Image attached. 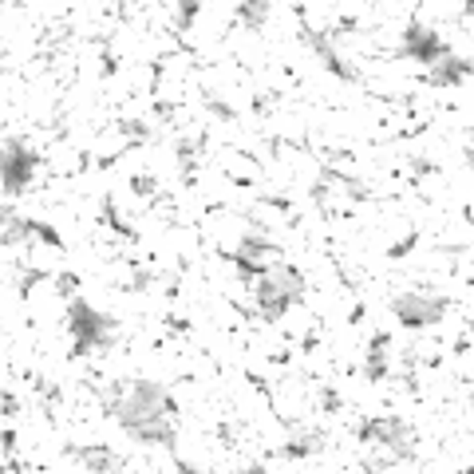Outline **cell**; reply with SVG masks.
Wrapping results in <instances>:
<instances>
[{"label":"cell","mask_w":474,"mask_h":474,"mask_svg":"<svg viewBox=\"0 0 474 474\" xmlns=\"http://www.w3.org/2000/svg\"><path fill=\"white\" fill-rule=\"evenodd\" d=\"M119 320L95 313L84 297H72L68 301V332H72V348H68V360H79L87 352H107L111 344L119 340Z\"/></svg>","instance_id":"cell-1"},{"label":"cell","mask_w":474,"mask_h":474,"mask_svg":"<svg viewBox=\"0 0 474 474\" xmlns=\"http://www.w3.org/2000/svg\"><path fill=\"white\" fill-rule=\"evenodd\" d=\"M162 324H166V336H186V332H190V320H178V316H166V320H162Z\"/></svg>","instance_id":"cell-22"},{"label":"cell","mask_w":474,"mask_h":474,"mask_svg":"<svg viewBox=\"0 0 474 474\" xmlns=\"http://www.w3.org/2000/svg\"><path fill=\"white\" fill-rule=\"evenodd\" d=\"M237 249H242V253H249V257H277L281 253V245L269 242V237H242V242H237Z\"/></svg>","instance_id":"cell-11"},{"label":"cell","mask_w":474,"mask_h":474,"mask_svg":"<svg viewBox=\"0 0 474 474\" xmlns=\"http://www.w3.org/2000/svg\"><path fill=\"white\" fill-rule=\"evenodd\" d=\"M178 182H182V190H194V186H198V162H194V158H190V162H182Z\"/></svg>","instance_id":"cell-21"},{"label":"cell","mask_w":474,"mask_h":474,"mask_svg":"<svg viewBox=\"0 0 474 474\" xmlns=\"http://www.w3.org/2000/svg\"><path fill=\"white\" fill-rule=\"evenodd\" d=\"M388 308L395 313L403 329H427V324H439L443 313L450 308V297H419V292H403V297H391Z\"/></svg>","instance_id":"cell-2"},{"label":"cell","mask_w":474,"mask_h":474,"mask_svg":"<svg viewBox=\"0 0 474 474\" xmlns=\"http://www.w3.org/2000/svg\"><path fill=\"white\" fill-rule=\"evenodd\" d=\"M178 297H182V281L174 277V281H171V285H166V301H171V304H174V301H178Z\"/></svg>","instance_id":"cell-25"},{"label":"cell","mask_w":474,"mask_h":474,"mask_svg":"<svg viewBox=\"0 0 474 474\" xmlns=\"http://www.w3.org/2000/svg\"><path fill=\"white\" fill-rule=\"evenodd\" d=\"M316 344H320V336H316V332H308V336L301 340V356H313V352H316Z\"/></svg>","instance_id":"cell-24"},{"label":"cell","mask_w":474,"mask_h":474,"mask_svg":"<svg viewBox=\"0 0 474 474\" xmlns=\"http://www.w3.org/2000/svg\"><path fill=\"white\" fill-rule=\"evenodd\" d=\"M16 411H20V407H16V400L8 395V391H4V419H13Z\"/></svg>","instance_id":"cell-28"},{"label":"cell","mask_w":474,"mask_h":474,"mask_svg":"<svg viewBox=\"0 0 474 474\" xmlns=\"http://www.w3.org/2000/svg\"><path fill=\"white\" fill-rule=\"evenodd\" d=\"M115 131H123L127 139H150V131H146V123L143 119H115Z\"/></svg>","instance_id":"cell-17"},{"label":"cell","mask_w":474,"mask_h":474,"mask_svg":"<svg viewBox=\"0 0 474 474\" xmlns=\"http://www.w3.org/2000/svg\"><path fill=\"white\" fill-rule=\"evenodd\" d=\"M419 237H423V233H419V230H411V233H407V237H403L400 245H388V261H400V257H407V253L415 249V245H419Z\"/></svg>","instance_id":"cell-18"},{"label":"cell","mask_w":474,"mask_h":474,"mask_svg":"<svg viewBox=\"0 0 474 474\" xmlns=\"http://www.w3.org/2000/svg\"><path fill=\"white\" fill-rule=\"evenodd\" d=\"M320 439H324V431H313V435H301V439H289L285 447H277V450H265V459H289V462H297V459H308L316 447H320Z\"/></svg>","instance_id":"cell-7"},{"label":"cell","mask_w":474,"mask_h":474,"mask_svg":"<svg viewBox=\"0 0 474 474\" xmlns=\"http://www.w3.org/2000/svg\"><path fill=\"white\" fill-rule=\"evenodd\" d=\"M202 107L210 111V115H214V119H221V123H237V111L230 107V103H221V99H214L206 91V87H202Z\"/></svg>","instance_id":"cell-12"},{"label":"cell","mask_w":474,"mask_h":474,"mask_svg":"<svg viewBox=\"0 0 474 474\" xmlns=\"http://www.w3.org/2000/svg\"><path fill=\"white\" fill-rule=\"evenodd\" d=\"M99 218H103V226H111V230L119 233L123 242H131V245H139V242H143V237H139V233H134L131 226H127V221L119 218V210H115V198H111V194H103V206H99Z\"/></svg>","instance_id":"cell-8"},{"label":"cell","mask_w":474,"mask_h":474,"mask_svg":"<svg viewBox=\"0 0 474 474\" xmlns=\"http://www.w3.org/2000/svg\"><path fill=\"white\" fill-rule=\"evenodd\" d=\"M364 316H368V304H364V301H356V304H352V313H348V324L356 329V324H360Z\"/></svg>","instance_id":"cell-23"},{"label":"cell","mask_w":474,"mask_h":474,"mask_svg":"<svg viewBox=\"0 0 474 474\" xmlns=\"http://www.w3.org/2000/svg\"><path fill=\"white\" fill-rule=\"evenodd\" d=\"M79 285H84V281H79V273L63 269L60 277H56V292H60V301H72L75 292H79Z\"/></svg>","instance_id":"cell-15"},{"label":"cell","mask_w":474,"mask_h":474,"mask_svg":"<svg viewBox=\"0 0 474 474\" xmlns=\"http://www.w3.org/2000/svg\"><path fill=\"white\" fill-rule=\"evenodd\" d=\"M131 190L139 198H155L158 194V178L155 174H146V171H139V174H131Z\"/></svg>","instance_id":"cell-16"},{"label":"cell","mask_w":474,"mask_h":474,"mask_svg":"<svg viewBox=\"0 0 474 474\" xmlns=\"http://www.w3.org/2000/svg\"><path fill=\"white\" fill-rule=\"evenodd\" d=\"M340 407H344L340 391L332 388V384H329V388H320V411H324V415H336Z\"/></svg>","instance_id":"cell-19"},{"label":"cell","mask_w":474,"mask_h":474,"mask_svg":"<svg viewBox=\"0 0 474 474\" xmlns=\"http://www.w3.org/2000/svg\"><path fill=\"white\" fill-rule=\"evenodd\" d=\"M269 364H277V368L292 364V352H277V356H269Z\"/></svg>","instance_id":"cell-29"},{"label":"cell","mask_w":474,"mask_h":474,"mask_svg":"<svg viewBox=\"0 0 474 474\" xmlns=\"http://www.w3.org/2000/svg\"><path fill=\"white\" fill-rule=\"evenodd\" d=\"M395 56H411V60H419V63L431 68V63H439L443 56H450V48L423 24V20H411L407 32H403V48L395 52Z\"/></svg>","instance_id":"cell-4"},{"label":"cell","mask_w":474,"mask_h":474,"mask_svg":"<svg viewBox=\"0 0 474 474\" xmlns=\"http://www.w3.org/2000/svg\"><path fill=\"white\" fill-rule=\"evenodd\" d=\"M52 273L48 269H28L24 277H20V289H16V297H20V301H32V289H36L40 281H48Z\"/></svg>","instance_id":"cell-14"},{"label":"cell","mask_w":474,"mask_h":474,"mask_svg":"<svg viewBox=\"0 0 474 474\" xmlns=\"http://www.w3.org/2000/svg\"><path fill=\"white\" fill-rule=\"evenodd\" d=\"M40 162H44V155L28 150V139H8V146H4V194H24Z\"/></svg>","instance_id":"cell-3"},{"label":"cell","mask_w":474,"mask_h":474,"mask_svg":"<svg viewBox=\"0 0 474 474\" xmlns=\"http://www.w3.org/2000/svg\"><path fill=\"white\" fill-rule=\"evenodd\" d=\"M198 13H202V4H178V8H174V20H171V32H186V28L198 20Z\"/></svg>","instance_id":"cell-13"},{"label":"cell","mask_w":474,"mask_h":474,"mask_svg":"<svg viewBox=\"0 0 474 474\" xmlns=\"http://www.w3.org/2000/svg\"><path fill=\"white\" fill-rule=\"evenodd\" d=\"M237 20L261 32L265 20H269V4H237V8H233V24H237Z\"/></svg>","instance_id":"cell-10"},{"label":"cell","mask_w":474,"mask_h":474,"mask_svg":"<svg viewBox=\"0 0 474 474\" xmlns=\"http://www.w3.org/2000/svg\"><path fill=\"white\" fill-rule=\"evenodd\" d=\"M391 344V332H376L372 340H368V348H388Z\"/></svg>","instance_id":"cell-26"},{"label":"cell","mask_w":474,"mask_h":474,"mask_svg":"<svg viewBox=\"0 0 474 474\" xmlns=\"http://www.w3.org/2000/svg\"><path fill=\"white\" fill-rule=\"evenodd\" d=\"M388 348H368V360H364V379H372V384H379V379L391 376V364H388Z\"/></svg>","instance_id":"cell-9"},{"label":"cell","mask_w":474,"mask_h":474,"mask_svg":"<svg viewBox=\"0 0 474 474\" xmlns=\"http://www.w3.org/2000/svg\"><path fill=\"white\" fill-rule=\"evenodd\" d=\"M466 75H471V63L459 60V56L450 52V56H443L439 63H431V72H427L419 84H427V87H459V84H466Z\"/></svg>","instance_id":"cell-5"},{"label":"cell","mask_w":474,"mask_h":474,"mask_svg":"<svg viewBox=\"0 0 474 474\" xmlns=\"http://www.w3.org/2000/svg\"><path fill=\"white\" fill-rule=\"evenodd\" d=\"M13 443H16V431L13 427H4V455H8V459H13Z\"/></svg>","instance_id":"cell-27"},{"label":"cell","mask_w":474,"mask_h":474,"mask_svg":"<svg viewBox=\"0 0 474 474\" xmlns=\"http://www.w3.org/2000/svg\"><path fill=\"white\" fill-rule=\"evenodd\" d=\"M257 206L277 210V214H285V218H289V214H297V210H292V202H289V198H281V194H265V198H257Z\"/></svg>","instance_id":"cell-20"},{"label":"cell","mask_w":474,"mask_h":474,"mask_svg":"<svg viewBox=\"0 0 474 474\" xmlns=\"http://www.w3.org/2000/svg\"><path fill=\"white\" fill-rule=\"evenodd\" d=\"M218 257H221V261H230V265L237 269V277H242L245 285H253V281H261V277H269V273H273V265H261V261H253V257L242 253V249H237V253L218 249Z\"/></svg>","instance_id":"cell-6"}]
</instances>
